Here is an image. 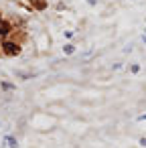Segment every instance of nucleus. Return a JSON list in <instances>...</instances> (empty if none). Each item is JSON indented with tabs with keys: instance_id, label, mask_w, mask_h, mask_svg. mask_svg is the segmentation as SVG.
<instances>
[{
	"instance_id": "nucleus-3",
	"label": "nucleus",
	"mask_w": 146,
	"mask_h": 148,
	"mask_svg": "<svg viewBox=\"0 0 146 148\" xmlns=\"http://www.w3.org/2000/svg\"><path fill=\"white\" fill-rule=\"evenodd\" d=\"M6 142H8V146H12V148H16V140H14V138H6Z\"/></svg>"
},
{
	"instance_id": "nucleus-1",
	"label": "nucleus",
	"mask_w": 146,
	"mask_h": 148,
	"mask_svg": "<svg viewBox=\"0 0 146 148\" xmlns=\"http://www.w3.org/2000/svg\"><path fill=\"white\" fill-rule=\"evenodd\" d=\"M4 47H6V53H8V55H16V53H19V47L12 45V43H6Z\"/></svg>"
},
{
	"instance_id": "nucleus-2",
	"label": "nucleus",
	"mask_w": 146,
	"mask_h": 148,
	"mask_svg": "<svg viewBox=\"0 0 146 148\" xmlns=\"http://www.w3.org/2000/svg\"><path fill=\"white\" fill-rule=\"evenodd\" d=\"M4 33H8V25L6 23H0V35H4Z\"/></svg>"
}]
</instances>
